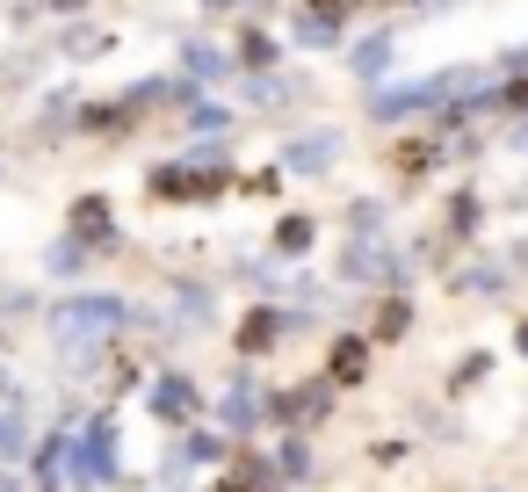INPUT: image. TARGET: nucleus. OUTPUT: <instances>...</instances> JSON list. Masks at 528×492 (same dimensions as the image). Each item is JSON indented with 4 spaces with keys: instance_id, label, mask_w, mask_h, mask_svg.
Masks as SVG:
<instances>
[{
    "instance_id": "obj_1",
    "label": "nucleus",
    "mask_w": 528,
    "mask_h": 492,
    "mask_svg": "<svg viewBox=\"0 0 528 492\" xmlns=\"http://www.w3.org/2000/svg\"><path fill=\"white\" fill-rule=\"evenodd\" d=\"M116 326H123V297H66V304H51V333H58V341L116 333Z\"/></svg>"
},
{
    "instance_id": "obj_2",
    "label": "nucleus",
    "mask_w": 528,
    "mask_h": 492,
    "mask_svg": "<svg viewBox=\"0 0 528 492\" xmlns=\"http://www.w3.org/2000/svg\"><path fill=\"white\" fill-rule=\"evenodd\" d=\"M87 485H95V478H116V427L109 420H95V427H87V442H80V464H73Z\"/></svg>"
},
{
    "instance_id": "obj_3",
    "label": "nucleus",
    "mask_w": 528,
    "mask_h": 492,
    "mask_svg": "<svg viewBox=\"0 0 528 492\" xmlns=\"http://www.w3.org/2000/svg\"><path fill=\"white\" fill-rule=\"evenodd\" d=\"M152 413H160V420H189L196 413V384L189 377H160V384H152Z\"/></svg>"
},
{
    "instance_id": "obj_4",
    "label": "nucleus",
    "mask_w": 528,
    "mask_h": 492,
    "mask_svg": "<svg viewBox=\"0 0 528 492\" xmlns=\"http://www.w3.org/2000/svg\"><path fill=\"white\" fill-rule=\"evenodd\" d=\"M333 152H340V138H333V131H312V138H297V145H290V167H297V174H319Z\"/></svg>"
},
{
    "instance_id": "obj_5",
    "label": "nucleus",
    "mask_w": 528,
    "mask_h": 492,
    "mask_svg": "<svg viewBox=\"0 0 528 492\" xmlns=\"http://www.w3.org/2000/svg\"><path fill=\"white\" fill-rule=\"evenodd\" d=\"M384 58H391V37H369V44L355 51V66H362V73H377V66H384Z\"/></svg>"
},
{
    "instance_id": "obj_6",
    "label": "nucleus",
    "mask_w": 528,
    "mask_h": 492,
    "mask_svg": "<svg viewBox=\"0 0 528 492\" xmlns=\"http://www.w3.org/2000/svg\"><path fill=\"white\" fill-rule=\"evenodd\" d=\"M333 29H340L333 15H297V37H312V44H326V37H333Z\"/></svg>"
},
{
    "instance_id": "obj_7",
    "label": "nucleus",
    "mask_w": 528,
    "mask_h": 492,
    "mask_svg": "<svg viewBox=\"0 0 528 492\" xmlns=\"http://www.w3.org/2000/svg\"><path fill=\"white\" fill-rule=\"evenodd\" d=\"M189 66H196V73H225V51H210V44H189Z\"/></svg>"
},
{
    "instance_id": "obj_8",
    "label": "nucleus",
    "mask_w": 528,
    "mask_h": 492,
    "mask_svg": "<svg viewBox=\"0 0 528 492\" xmlns=\"http://www.w3.org/2000/svg\"><path fill=\"white\" fill-rule=\"evenodd\" d=\"M225 420H232V427H246V420H254V391H232V406H225Z\"/></svg>"
},
{
    "instance_id": "obj_9",
    "label": "nucleus",
    "mask_w": 528,
    "mask_h": 492,
    "mask_svg": "<svg viewBox=\"0 0 528 492\" xmlns=\"http://www.w3.org/2000/svg\"><path fill=\"white\" fill-rule=\"evenodd\" d=\"M210 456H217V442H210V435H196L189 449H181V464H210Z\"/></svg>"
},
{
    "instance_id": "obj_10",
    "label": "nucleus",
    "mask_w": 528,
    "mask_h": 492,
    "mask_svg": "<svg viewBox=\"0 0 528 492\" xmlns=\"http://www.w3.org/2000/svg\"><path fill=\"white\" fill-rule=\"evenodd\" d=\"M15 442H22V435H15V420H8V413H0V456H8Z\"/></svg>"
}]
</instances>
